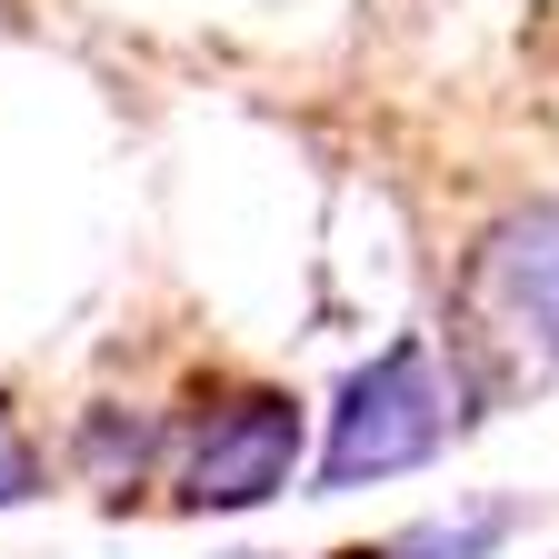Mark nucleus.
Returning a JSON list of instances; mask_svg holds the SVG:
<instances>
[{
    "mask_svg": "<svg viewBox=\"0 0 559 559\" xmlns=\"http://www.w3.org/2000/svg\"><path fill=\"white\" fill-rule=\"evenodd\" d=\"M450 380L430 360V340H390L370 370H349L330 400V450H320V489H360V479H400L450 440Z\"/></svg>",
    "mask_w": 559,
    "mask_h": 559,
    "instance_id": "obj_1",
    "label": "nucleus"
},
{
    "mask_svg": "<svg viewBox=\"0 0 559 559\" xmlns=\"http://www.w3.org/2000/svg\"><path fill=\"white\" fill-rule=\"evenodd\" d=\"M469 310L530 360H559V200L510 210L469 250Z\"/></svg>",
    "mask_w": 559,
    "mask_h": 559,
    "instance_id": "obj_2",
    "label": "nucleus"
},
{
    "mask_svg": "<svg viewBox=\"0 0 559 559\" xmlns=\"http://www.w3.org/2000/svg\"><path fill=\"white\" fill-rule=\"evenodd\" d=\"M290 469H300V409L280 390H250L210 419V440L190 460V510H260L290 489Z\"/></svg>",
    "mask_w": 559,
    "mask_h": 559,
    "instance_id": "obj_3",
    "label": "nucleus"
},
{
    "mask_svg": "<svg viewBox=\"0 0 559 559\" xmlns=\"http://www.w3.org/2000/svg\"><path fill=\"white\" fill-rule=\"evenodd\" d=\"M510 530H520L510 500H479V510H460V520H419V530H400L380 559H489Z\"/></svg>",
    "mask_w": 559,
    "mask_h": 559,
    "instance_id": "obj_4",
    "label": "nucleus"
},
{
    "mask_svg": "<svg viewBox=\"0 0 559 559\" xmlns=\"http://www.w3.org/2000/svg\"><path fill=\"white\" fill-rule=\"evenodd\" d=\"M31 489H40V469H31V450H21L11 430H0V510H21V500H31Z\"/></svg>",
    "mask_w": 559,
    "mask_h": 559,
    "instance_id": "obj_5",
    "label": "nucleus"
},
{
    "mask_svg": "<svg viewBox=\"0 0 559 559\" xmlns=\"http://www.w3.org/2000/svg\"><path fill=\"white\" fill-rule=\"evenodd\" d=\"M221 559H260V549H221Z\"/></svg>",
    "mask_w": 559,
    "mask_h": 559,
    "instance_id": "obj_6",
    "label": "nucleus"
}]
</instances>
